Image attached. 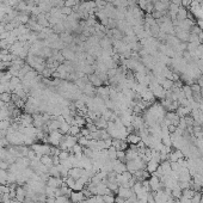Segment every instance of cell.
I'll list each match as a JSON object with an SVG mask.
<instances>
[{
	"mask_svg": "<svg viewBox=\"0 0 203 203\" xmlns=\"http://www.w3.org/2000/svg\"><path fill=\"white\" fill-rule=\"evenodd\" d=\"M102 197H103L104 203H115V196L113 193H110V195H103Z\"/></svg>",
	"mask_w": 203,
	"mask_h": 203,
	"instance_id": "obj_4",
	"label": "cell"
},
{
	"mask_svg": "<svg viewBox=\"0 0 203 203\" xmlns=\"http://www.w3.org/2000/svg\"><path fill=\"white\" fill-rule=\"evenodd\" d=\"M199 203H203V193H202V196H201V202Z\"/></svg>",
	"mask_w": 203,
	"mask_h": 203,
	"instance_id": "obj_6",
	"label": "cell"
},
{
	"mask_svg": "<svg viewBox=\"0 0 203 203\" xmlns=\"http://www.w3.org/2000/svg\"><path fill=\"white\" fill-rule=\"evenodd\" d=\"M127 141H128L130 145H138V143L141 141V138H140V135H138V134H130V135L127 136Z\"/></svg>",
	"mask_w": 203,
	"mask_h": 203,
	"instance_id": "obj_2",
	"label": "cell"
},
{
	"mask_svg": "<svg viewBox=\"0 0 203 203\" xmlns=\"http://www.w3.org/2000/svg\"><path fill=\"white\" fill-rule=\"evenodd\" d=\"M172 1H173V3H176V4H179V3H180V0H172Z\"/></svg>",
	"mask_w": 203,
	"mask_h": 203,
	"instance_id": "obj_5",
	"label": "cell"
},
{
	"mask_svg": "<svg viewBox=\"0 0 203 203\" xmlns=\"http://www.w3.org/2000/svg\"><path fill=\"white\" fill-rule=\"evenodd\" d=\"M159 167V163L158 161H155V160H153V159H151L148 163H147V166H146V170L149 172V173H154L155 171H157V168Z\"/></svg>",
	"mask_w": 203,
	"mask_h": 203,
	"instance_id": "obj_1",
	"label": "cell"
},
{
	"mask_svg": "<svg viewBox=\"0 0 203 203\" xmlns=\"http://www.w3.org/2000/svg\"><path fill=\"white\" fill-rule=\"evenodd\" d=\"M84 193L81 192V191H78V192H74V193H72V199H73V202H80V201H82L84 199Z\"/></svg>",
	"mask_w": 203,
	"mask_h": 203,
	"instance_id": "obj_3",
	"label": "cell"
}]
</instances>
